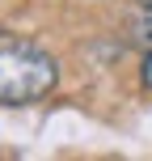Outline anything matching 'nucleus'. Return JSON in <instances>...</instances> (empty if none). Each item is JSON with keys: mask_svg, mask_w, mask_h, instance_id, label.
<instances>
[{"mask_svg": "<svg viewBox=\"0 0 152 161\" xmlns=\"http://www.w3.org/2000/svg\"><path fill=\"white\" fill-rule=\"evenodd\" d=\"M144 89H152V51H144Z\"/></svg>", "mask_w": 152, "mask_h": 161, "instance_id": "nucleus-3", "label": "nucleus"}, {"mask_svg": "<svg viewBox=\"0 0 152 161\" xmlns=\"http://www.w3.org/2000/svg\"><path fill=\"white\" fill-rule=\"evenodd\" d=\"M127 30L144 51H152V0H135L127 13Z\"/></svg>", "mask_w": 152, "mask_h": 161, "instance_id": "nucleus-2", "label": "nucleus"}, {"mask_svg": "<svg viewBox=\"0 0 152 161\" xmlns=\"http://www.w3.org/2000/svg\"><path fill=\"white\" fill-rule=\"evenodd\" d=\"M59 68L38 42L21 34H0V106H25L55 89Z\"/></svg>", "mask_w": 152, "mask_h": 161, "instance_id": "nucleus-1", "label": "nucleus"}]
</instances>
